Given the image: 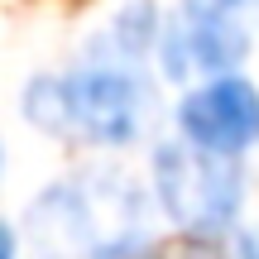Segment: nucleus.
<instances>
[{"label": "nucleus", "mask_w": 259, "mask_h": 259, "mask_svg": "<svg viewBox=\"0 0 259 259\" xmlns=\"http://www.w3.org/2000/svg\"><path fill=\"white\" fill-rule=\"evenodd\" d=\"M245 0H187L168 29V72H221L245 58Z\"/></svg>", "instance_id": "nucleus-3"}, {"label": "nucleus", "mask_w": 259, "mask_h": 259, "mask_svg": "<svg viewBox=\"0 0 259 259\" xmlns=\"http://www.w3.org/2000/svg\"><path fill=\"white\" fill-rule=\"evenodd\" d=\"M29 226L34 240L53 254H96V216L82 187H48L44 197H34Z\"/></svg>", "instance_id": "nucleus-5"}, {"label": "nucleus", "mask_w": 259, "mask_h": 259, "mask_svg": "<svg viewBox=\"0 0 259 259\" xmlns=\"http://www.w3.org/2000/svg\"><path fill=\"white\" fill-rule=\"evenodd\" d=\"M24 111L44 130H72L96 144H130L149 125L154 96L125 58H92L63 82H34Z\"/></svg>", "instance_id": "nucleus-1"}, {"label": "nucleus", "mask_w": 259, "mask_h": 259, "mask_svg": "<svg viewBox=\"0 0 259 259\" xmlns=\"http://www.w3.org/2000/svg\"><path fill=\"white\" fill-rule=\"evenodd\" d=\"M154 187L163 211L187 231H221L240 211V163L197 144H163L154 154Z\"/></svg>", "instance_id": "nucleus-2"}, {"label": "nucleus", "mask_w": 259, "mask_h": 259, "mask_svg": "<svg viewBox=\"0 0 259 259\" xmlns=\"http://www.w3.org/2000/svg\"><path fill=\"white\" fill-rule=\"evenodd\" d=\"M178 125H183L187 144L231 158L259 139V92L240 77H216V82L183 96Z\"/></svg>", "instance_id": "nucleus-4"}, {"label": "nucleus", "mask_w": 259, "mask_h": 259, "mask_svg": "<svg viewBox=\"0 0 259 259\" xmlns=\"http://www.w3.org/2000/svg\"><path fill=\"white\" fill-rule=\"evenodd\" d=\"M240 259H259V226H250L240 235Z\"/></svg>", "instance_id": "nucleus-6"}]
</instances>
